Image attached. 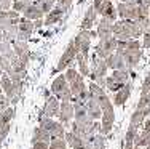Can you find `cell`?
I'll return each instance as SVG.
<instances>
[{
	"label": "cell",
	"instance_id": "28",
	"mask_svg": "<svg viewBox=\"0 0 150 149\" xmlns=\"http://www.w3.org/2000/svg\"><path fill=\"white\" fill-rule=\"evenodd\" d=\"M11 45H13V50H15V55L16 56H21V55H24V53L29 51L27 42H24V40H15Z\"/></svg>",
	"mask_w": 150,
	"mask_h": 149
},
{
	"label": "cell",
	"instance_id": "5",
	"mask_svg": "<svg viewBox=\"0 0 150 149\" xmlns=\"http://www.w3.org/2000/svg\"><path fill=\"white\" fill-rule=\"evenodd\" d=\"M117 45H118V38L115 37V35H112V37H109L107 40H99L98 47H96V55L99 56V58L105 59L109 55H112L113 51L117 50Z\"/></svg>",
	"mask_w": 150,
	"mask_h": 149
},
{
	"label": "cell",
	"instance_id": "42",
	"mask_svg": "<svg viewBox=\"0 0 150 149\" xmlns=\"http://www.w3.org/2000/svg\"><path fill=\"white\" fill-rule=\"evenodd\" d=\"M102 2H104V0H94V3H93V6H94V10H96V11H98V10L101 8Z\"/></svg>",
	"mask_w": 150,
	"mask_h": 149
},
{
	"label": "cell",
	"instance_id": "27",
	"mask_svg": "<svg viewBox=\"0 0 150 149\" xmlns=\"http://www.w3.org/2000/svg\"><path fill=\"white\" fill-rule=\"evenodd\" d=\"M0 55L5 56V58L11 59L13 56H15V50H13V45L10 43V42H0Z\"/></svg>",
	"mask_w": 150,
	"mask_h": 149
},
{
	"label": "cell",
	"instance_id": "1",
	"mask_svg": "<svg viewBox=\"0 0 150 149\" xmlns=\"http://www.w3.org/2000/svg\"><path fill=\"white\" fill-rule=\"evenodd\" d=\"M107 63L105 59L99 58L98 55L94 53L93 56V63H91V72H90V77L93 82H96L101 87H105V77H107Z\"/></svg>",
	"mask_w": 150,
	"mask_h": 149
},
{
	"label": "cell",
	"instance_id": "39",
	"mask_svg": "<svg viewBox=\"0 0 150 149\" xmlns=\"http://www.w3.org/2000/svg\"><path fill=\"white\" fill-rule=\"evenodd\" d=\"M13 5V0H0V11H5V10H10Z\"/></svg>",
	"mask_w": 150,
	"mask_h": 149
},
{
	"label": "cell",
	"instance_id": "23",
	"mask_svg": "<svg viewBox=\"0 0 150 149\" xmlns=\"http://www.w3.org/2000/svg\"><path fill=\"white\" fill-rule=\"evenodd\" d=\"M37 141H46V143H50L51 141V135H50L43 127H35L34 133H32V144L37 143Z\"/></svg>",
	"mask_w": 150,
	"mask_h": 149
},
{
	"label": "cell",
	"instance_id": "2",
	"mask_svg": "<svg viewBox=\"0 0 150 149\" xmlns=\"http://www.w3.org/2000/svg\"><path fill=\"white\" fill-rule=\"evenodd\" d=\"M38 125L43 127L46 132L51 135V138H64L66 136V127H64L59 120H54V119H51V117L40 115Z\"/></svg>",
	"mask_w": 150,
	"mask_h": 149
},
{
	"label": "cell",
	"instance_id": "19",
	"mask_svg": "<svg viewBox=\"0 0 150 149\" xmlns=\"http://www.w3.org/2000/svg\"><path fill=\"white\" fill-rule=\"evenodd\" d=\"M64 13H66V10H62L59 5H54V8L51 10V11L46 15V18L43 19L45 26H51V24L58 23V21H61V18L64 16Z\"/></svg>",
	"mask_w": 150,
	"mask_h": 149
},
{
	"label": "cell",
	"instance_id": "13",
	"mask_svg": "<svg viewBox=\"0 0 150 149\" xmlns=\"http://www.w3.org/2000/svg\"><path fill=\"white\" fill-rule=\"evenodd\" d=\"M105 63H107V67L112 71L115 69H128L126 67V61H125L123 55L120 51H113L112 55H109L105 58Z\"/></svg>",
	"mask_w": 150,
	"mask_h": 149
},
{
	"label": "cell",
	"instance_id": "33",
	"mask_svg": "<svg viewBox=\"0 0 150 149\" xmlns=\"http://www.w3.org/2000/svg\"><path fill=\"white\" fill-rule=\"evenodd\" d=\"M0 67L3 69V72L10 74L11 72V59H8V58H5V56L0 55Z\"/></svg>",
	"mask_w": 150,
	"mask_h": 149
},
{
	"label": "cell",
	"instance_id": "29",
	"mask_svg": "<svg viewBox=\"0 0 150 149\" xmlns=\"http://www.w3.org/2000/svg\"><path fill=\"white\" fill-rule=\"evenodd\" d=\"M48 149H67V143L64 138H51Z\"/></svg>",
	"mask_w": 150,
	"mask_h": 149
},
{
	"label": "cell",
	"instance_id": "37",
	"mask_svg": "<svg viewBox=\"0 0 150 149\" xmlns=\"http://www.w3.org/2000/svg\"><path fill=\"white\" fill-rule=\"evenodd\" d=\"M150 91V74H147L144 79V82H142V88H141V95L142 93H149Z\"/></svg>",
	"mask_w": 150,
	"mask_h": 149
},
{
	"label": "cell",
	"instance_id": "46",
	"mask_svg": "<svg viewBox=\"0 0 150 149\" xmlns=\"http://www.w3.org/2000/svg\"><path fill=\"white\" fill-rule=\"evenodd\" d=\"M134 149H141V148H134Z\"/></svg>",
	"mask_w": 150,
	"mask_h": 149
},
{
	"label": "cell",
	"instance_id": "18",
	"mask_svg": "<svg viewBox=\"0 0 150 149\" xmlns=\"http://www.w3.org/2000/svg\"><path fill=\"white\" fill-rule=\"evenodd\" d=\"M23 16L27 18V19H30V21H37V19H42V18L45 16V13L42 11L35 3L30 2L29 5H27V8L23 11Z\"/></svg>",
	"mask_w": 150,
	"mask_h": 149
},
{
	"label": "cell",
	"instance_id": "14",
	"mask_svg": "<svg viewBox=\"0 0 150 149\" xmlns=\"http://www.w3.org/2000/svg\"><path fill=\"white\" fill-rule=\"evenodd\" d=\"M131 88H133L131 82H126L118 91H115V93H113V101H112L113 106H123L131 95Z\"/></svg>",
	"mask_w": 150,
	"mask_h": 149
},
{
	"label": "cell",
	"instance_id": "43",
	"mask_svg": "<svg viewBox=\"0 0 150 149\" xmlns=\"http://www.w3.org/2000/svg\"><path fill=\"white\" fill-rule=\"evenodd\" d=\"M3 74H5V72H3V69L0 67V79H2V76H3Z\"/></svg>",
	"mask_w": 150,
	"mask_h": 149
},
{
	"label": "cell",
	"instance_id": "26",
	"mask_svg": "<svg viewBox=\"0 0 150 149\" xmlns=\"http://www.w3.org/2000/svg\"><path fill=\"white\" fill-rule=\"evenodd\" d=\"M13 117H15V108L10 106V108L3 109V111L0 112V127L6 125V123H11Z\"/></svg>",
	"mask_w": 150,
	"mask_h": 149
},
{
	"label": "cell",
	"instance_id": "45",
	"mask_svg": "<svg viewBox=\"0 0 150 149\" xmlns=\"http://www.w3.org/2000/svg\"><path fill=\"white\" fill-rule=\"evenodd\" d=\"M0 93H2V87H0Z\"/></svg>",
	"mask_w": 150,
	"mask_h": 149
},
{
	"label": "cell",
	"instance_id": "38",
	"mask_svg": "<svg viewBox=\"0 0 150 149\" xmlns=\"http://www.w3.org/2000/svg\"><path fill=\"white\" fill-rule=\"evenodd\" d=\"M72 3H74V0H56V5H59L62 10H69L70 6H72Z\"/></svg>",
	"mask_w": 150,
	"mask_h": 149
},
{
	"label": "cell",
	"instance_id": "15",
	"mask_svg": "<svg viewBox=\"0 0 150 149\" xmlns=\"http://www.w3.org/2000/svg\"><path fill=\"white\" fill-rule=\"evenodd\" d=\"M112 21H109V19H105V18H101V21H99V24H98V37H99V40H107L109 37H112Z\"/></svg>",
	"mask_w": 150,
	"mask_h": 149
},
{
	"label": "cell",
	"instance_id": "4",
	"mask_svg": "<svg viewBox=\"0 0 150 149\" xmlns=\"http://www.w3.org/2000/svg\"><path fill=\"white\" fill-rule=\"evenodd\" d=\"M75 56H77V48H75L74 40H70L69 43H67L66 50H64L62 56H61L58 66H56V72H62L64 69H67V67H69V66L74 63Z\"/></svg>",
	"mask_w": 150,
	"mask_h": 149
},
{
	"label": "cell",
	"instance_id": "21",
	"mask_svg": "<svg viewBox=\"0 0 150 149\" xmlns=\"http://www.w3.org/2000/svg\"><path fill=\"white\" fill-rule=\"evenodd\" d=\"M69 88H70V91H72L74 96H77V95H80L83 90H86L88 87L85 85L83 76H81V74H78V76L72 80V82H69Z\"/></svg>",
	"mask_w": 150,
	"mask_h": 149
},
{
	"label": "cell",
	"instance_id": "41",
	"mask_svg": "<svg viewBox=\"0 0 150 149\" xmlns=\"http://www.w3.org/2000/svg\"><path fill=\"white\" fill-rule=\"evenodd\" d=\"M142 37H144V42H142V48L149 50V48H150V34L145 32L144 35H142Z\"/></svg>",
	"mask_w": 150,
	"mask_h": 149
},
{
	"label": "cell",
	"instance_id": "10",
	"mask_svg": "<svg viewBox=\"0 0 150 149\" xmlns=\"http://www.w3.org/2000/svg\"><path fill=\"white\" fill-rule=\"evenodd\" d=\"M115 51H120L121 55H123L125 61H126V67L128 69H133V67H136L139 64V61H141L142 58V50H115Z\"/></svg>",
	"mask_w": 150,
	"mask_h": 149
},
{
	"label": "cell",
	"instance_id": "31",
	"mask_svg": "<svg viewBox=\"0 0 150 149\" xmlns=\"http://www.w3.org/2000/svg\"><path fill=\"white\" fill-rule=\"evenodd\" d=\"M145 108H150V91L149 93H142L137 103V109H145Z\"/></svg>",
	"mask_w": 150,
	"mask_h": 149
},
{
	"label": "cell",
	"instance_id": "36",
	"mask_svg": "<svg viewBox=\"0 0 150 149\" xmlns=\"http://www.w3.org/2000/svg\"><path fill=\"white\" fill-rule=\"evenodd\" d=\"M6 108H10V99L5 93H0V112Z\"/></svg>",
	"mask_w": 150,
	"mask_h": 149
},
{
	"label": "cell",
	"instance_id": "6",
	"mask_svg": "<svg viewBox=\"0 0 150 149\" xmlns=\"http://www.w3.org/2000/svg\"><path fill=\"white\" fill-rule=\"evenodd\" d=\"M113 122H115V111H113V103L109 104L107 108L102 109V117H101V130L99 133L107 135L112 132Z\"/></svg>",
	"mask_w": 150,
	"mask_h": 149
},
{
	"label": "cell",
	"instance_id": "11",
	"mask_svg": "<svg viewBox=\"0 0 150 149\" xmlns=\"http://www.w3.org/2000/svg\"><path fill=\"white\" fill-rule=\"evenodd\" d=\"M98 15H101L102 18L115 23L118 19V11H117V6L112 3V0H104L101 5V8L98 10Z\"/></svg>",
	"mask_w": 150,
	"mask_h": 149
},
{
	"label": "cell",
	"instance_id": "25",
	"mask_svg": "<svg viewBox=\"0 0 150 149\" xmlns=\"http://www.w3.org/2000/svg\"><path fill=\"white\" fill-rule=\"evenodd\" d=\"M32 3H35V5H37L38 8L45 13V15H48V13L54 8L56 0H32Z\"/></svg>",
	"mask_w": 150,
	"mask_h": 149
},
{
	"label": "cell",
	"instance_id": "8",
	"mask_svg": "<svg viewBox=\"0 0 150 149\" xmlns=\"http://www.w3.org/2000/svg\"><path fill=\"white\" fill-rule=\"evenodd\" d=\"M35 26H34V21L27 19V18L21 16L19 23H18V34H16V40H24L27 42V38L32 35Z\"/></svg>",
	"mask_w": 150,
	"mask_h": 149
},
{
	"label": "cell",
	"instance_id": "9",
	"mask_svg": "<svg viewBox=\"0 0 150 149\" xmlns=\"http://www.w3.org/2000/svg\"><path fill=\"white\" fill-rule=\"evenodd\" d=\"M117 11H118L120 19H137V6L134 3H126V2H120L117 5Z\"/></svg>",
	"mask_w": 150,
	"mask_h": 149
},
{
	"label": "cell",
	"instance_id": "47",
	"mask_svg": "<svg viewBox=\"0 0 150 149\" xmlns=\"http://www.w3.org/2000/svg\"><path fill=\"white\" fill-rule=\"evenodd\" d=\"M147 149H150V146H147Z\"/></svg>",
	"mask_w": 150,
	"mask_h": 149
},
{
	"label": "cell",
	"instance_id": "35",
	"mask_svg": "<svg viewBox=\"0 0 150 149\" xmlns=\"http://www.w3.org/2000/svg\"><path fill=\"white\" fill-rule=\"evenodd\" d=\"M10 130H11V123H6V125L0 127V144L3 143V140H5L6 136H8Z\"/></svg>",
	"mask_w": 150,
	"mask_h": 149
},
{
	"label": "cell",
	"instance_id": "49",
	"mask_svg": "<svg viewBox=\"0 0 150 149\" xmlns=\"http://www.w3.org/2000/svg\"><path fill=\"white\" fill-rule=\"evenodd\" d=\"M70 149H72V148H70Z\"/></svg>",
	"mask_w": 150,
	"mask_h": 149
},
{
	"label": "cell",
	"instance_id": "20",
	"mask_svg": "<svg viewBox=\"0 0 150 149\" xmlns=\"http://www.w3.org/2000/svg\"><path fill=\"white\" fill-rule=\"evenodd\" d=\"M75 59H77V63H78V72L81 74V76H90V56H86V55H83V53H80V51H77V56H75Z\"/></svg>",
	"mask_w": 150,
	"mask_h": 149
},
{
	"label": "cell",
	"instance_id": "30",
	"mask_svg": "<svg viewBox=\"0 0 150 149\" xmlns=\"http://www.w3.org/2000/svg\"><path fill=\"white\" fill-rule=\"evenodd\" d=\"M32 2V0H13V10L15 11H19V13H23L24 10L27 8V5Z\"/></svg>",
	"mask_w": 150,
	"mask_h": 149
},
{
	"label": "cell",
	"instance_id": "3",
	"mask_svg": "<svg viewBox=\"0 0 150 149\" xmlns=\"http://www.w3.org/2000/svg\"><path fill=\"white\" fill-rule=\"evenodd\" d=\"M93 37H98V32L94 31H80L77 35L74 37V43L77 51L83 53V55L90 56V47H91V38Z\"/></svg>",
	"mask_w": 150,
	"mask_h": 149
},
{
	"label": "cell",
	"instance_id": "16",
	"mask_svg": "<svg viewBox=\"0 0 150 149\" xmlns=\"http://www.w3.org/2000/svg\"><path fill=\"white\" fill-rule=\"evenodd\" d=\"M85 108H86L88 114H90V117H91L93 120H101V117H102V109H101L99 103L96 101L94 98L90 96V99L85 103Z\"/></svg>",
	"mask_w": 150,
	"mask_h": 149
},
{
	"label": "cell",
	"instance_id": "17",
	"mask_svg": "<svg viewBox=\"0 0 150 149\" xmlns=\"http://www.w3.org/2000/svg\"><path fill=\"white\" fill-rule=\"evenodd\" d=\"M96 16H98V11L94 10V6H90V8L86 10V13H85L83 19H81V24H80V29L81 31H90L93 27V24L96 23Z\"/></svg>",
	"mask_w": 150,
	"mask_h": 149
},
{
	"label": "cell",
	"instance_id": "24",
	"mask_svg": "<svg viewBox=\"0 0 150 149\" xmlns=\"http://www.w3.org/2000/svg\"><path fill=\"white\" fill-rule=\"evenodd\" d=\"M136 136H137V127L129 125V128L126 132V136H125V149H134Z\"/></svg>",
	"mask_w": 150,
	"mask_h": 149
},
{
	"label": "cell",
	"instance_id": "12",
	"mask_svg": "<svg viewBox=\"0 0 150 149\" xmlns=\"http://www.w3.org/2000/svg\"><path fill=\"white\" fill-rule=\"evenodd\" d=\"M59 106H61V103H59V99L53 95V96H48L46 98V101H45V106H43V109H42V115H45V117H58L59 114Z\"/></svg>",
	"mask_w": 150,
	"mask_h": 149
},
{
	"label": "cell",
	"instance_id": "34",
	"mask_svg": "<svg viewBox=\"0 0 150 149\" xmlns=\"http://www.w3.org/2000/svg\"><path fill=\"white\" fill-rule=\"evenodd\" d=\"M64 74H66V79H67V82H72V80H74L75 77H77L78 74H80V72H78V71L75 69V67H67V71H66Z\"/></svg>",
	"mask_w": 150,
	"mask_h": 149
},
{
	"label": "cell",
	"instance_id": "48",
	"mask_svg": "<svg viewBox=\"0 0 150 149\" xmlns=\"http://www.w3.org/2000/svg\"><path fill=\"white\" fill-rule=\"evenodd\" d=\"M30 149H34V148H30Z\"/></svg>",
	"mask_w": 150,
	"mask_h": 149
},
{
	"label": "cell",
	"instance_id": "40",
	"mask_svg": "<svg viewBox=\"0 0 150 149\" xmlns=\"http://www.w3.org/2000/svg\"><path fill=\"white\" fill-rule=\"evenodd\" d=\"M32 148H34V149H48L50 143H46V141H37V143L32 144Z\"/></svg>",
	"mask_w": 150,
	"mask_h": 149
},
{
	"label": "cell",
	"instance_id": "22",
	"mask_svg": "<svg viewBox=\"0 0 150 149\" xmlns=\"http://www.w3.org/2000/svg\"><path fill=\"white\" fill-rule=\"evenodd\" d=\"M69 87V82H67V79H66V74H61V76H58L54 80H53V83H51V93L54 95H58L61 93V91L64 90V88H67Z\"/></svg>",
	"mask_w": 150,
	"mask_h": 149
},
{
	"label": "cell",
	"instance_id": "7",
	"mask_svg": "<svg viewBox=\"0 0 150 149\" xmlns=\"http://www.w3.org/2000/svg\"><path fill=\"white\" fill-rule=\"evenodd\" d=\"M74 114H75V109H74V103L72 101H61L59 106V122L62 123L64 127H70L74 120Z\"/></svg>",
	"mask_w": 150,
	"mask_h": 149
},
{
	"label": "cell",
	"instance_id": "44",
	"mask_svg": "<svg viewBox=\"0 0 150 149\" xmlns=\"http://www.w3.org/2000/svg\"><path fill=\"white\" fill-rule=\"evenodd\" d=\"M147 32H149V34H150V24H149V29H147Z\"/></svg>",
	"mask_w": 150,
	"mask_h": 149
},
{
	"label": "cell",
	"instance_id": "32",
	"mask_svg": "<svg viewBox=\"0 0 150 149\" xmlns=\"http://www.w3.org/2000/svg\"><path fill=\"white\" fill-rule=\"evenodd\" d=\"M56 98H58L59 101H72V99H74V95H72V91H70V88L67 87V88H64L61 93L56 95Z\"/></svg>",
	"mask_w": 150,
	"mask_h": 149
}]
</instances>
